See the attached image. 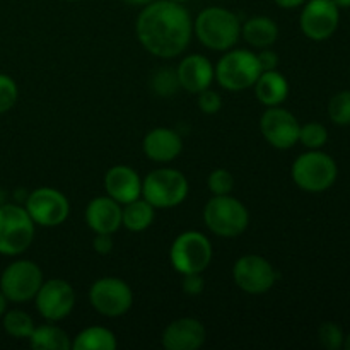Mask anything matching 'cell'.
Masks as SVG:
<instances>
[{"instance_id":"6da1fadb","label":"cell","mask_w":350,"mask_h":350,"mask_svg":"<svg viewBox=\"0 0 350 350\" xmlns=\"http://www.w3.org/2000/svg\"><path fill=\"white\" fill-rule=\"evenodd\" d=\"M135 33L150 55L170 60L188 48L193 36V21L183 3L154 0L140 10Z\"/></svg>"},{"instance_id":"7a4b0ae2","label":"cell","mask_w":350,"mask_h":350,"mask_svg":"<svg viewBox=\"0 0 350 350\" xmlns=\"http://www.w3.org/2000/svg\"><path fill=\"white\" fill-rule=\"evenodd\" d=\"M193 34L208 50L228 51L241 38V21L224 7H207L193 21Z\"/></svg>"},{"instance_id":"3957f363","label":"cell","mask_w":350,"mask_h":350,"mask_svg":"<svg viewBox=\"0 0 350 350\" xmlns=\"http://www.w3.org/2000/svg\"><path fill=\"white\" fill-rule=\"evenodd\" d=\"M291 176L297 188L308 193H321L334 187L338 167L330 154L321 149L301 154L291 167Z\"/></svg>"},{"instance_id":"277c9868","label":"cell","mask_w":350,"mask_h":350,"mask_svg":"<svg viewBox=\"0 0 350 350\" xmlns=\"http://www.w3.org/2000/svg\"><path fill=\"white\" fill-rule=\"evenodd\" d=\"M215 81L222 89L239 92L255 85L262 74V67L256 53L243 48H231L224 51L215 65Z\"/></svg>"},{"instance_id":"5b68a950","label":"cell","mask_w":350,"mask_h":350,"mask_svg":"<svg viewBox=\"0 0 350 350\" xmlns=\"http://www.w3.org/2000/svg\"><path fill=\"white\" fill-rule=\"evenodd\" d=\"M204 222L215 236L236 238L248 229L250 212L231 195H212L204 207Z\"/></svg>"},{"instance_id":"8992f818","label":"cell","mask_w":350,"mask_h":350,"mask_svg":"<svg viewBox=\"0 0 350 350\" xmlns=\"http://www.w3.org/2000/svg\"><path fill=\"white\" fill-rule=\"evenodd\" d=\"M190 191L187 176L173 167H159L142 180V197L156 208H173L183 204Z\"/></svg>"},{"instance_id":"52a82bcc","label":"cell","mask_w":350,"mask_h":350,"mask_svg":"<svg viewBox=\"0 0 350 350\" xmlns=\"http://www.w3.org/2000/svg\"><path fill=\"white\" fill-rule=\"evenodd\" d=\"M36 224L23 205H0V255L17 256L31 246Z\"/></svg>"},{"instance_id":"ba28073f","label":"cell","mask_w":350,"mask_h":350,"mask_svg":"<svg viewBox=\"0 0 350 350\" xmlns=\"http://www.w3.org/2000/svg\"><path fill=\"white\" fill-rule=\"evenodd\" d=\"M212 243L200 231H185L178 236L170 248V262L181 275L187 273H204L211 265Z\"/></svg>"},{"instance_id":"9c48e42d","label":"cell","mask_w":350,"mask_h":350,"mask_svg":"<svg viewBox=\"0 0 350 350\" xmlns=\"http://www.w3.org/2000/svg\"><path fill=\"white\" fill-rule=\"evenodd\" d=\"M43 282V272L36 263L31 260H16L3 269L0 291L10 303H27L34 299Z\"/></svg>"},{"instance_id":"30bf717a","label":"cell","mask_w":350,"mask_h":350,"mask_svg":"<svg viewBox=\"0 0 350 350\" xmlns=\"http://www.w3.org/2000/svg\"><path fill=\"white\" fill-rule=\"evenodd\" d=\"M89 301L103 317L118 318L132 310L133 291L125 280L118 277H101L92 282L89 289Z\"/></svg>"},{"instance_id":"8fae6325","label":"cell","mask_w":350,"mask_h":350,"mask_svg":"<svg viewBox=\"0 0 350 350\" xmlns=\"http://www.w3.org/2000/svg\"><path fill=\"white\" fill-rule=\"evenodd\" d=\"M24 208L34 224L41 228H57L64 224L70 214L68 198L51 187H41L31 191L24 200Z\"/></svg>"},{"instance_id":"7c38bea8","label":"cell","mask_w":350,"mask_h":350,"mask_svg":"<svg viewBox=\"0 0 350 350\" xmlns=\"http://www.w3.org/2000/svg\"><path fill=\"white\" fill-rule=\"evenodd\" d=\"M232 279L243 293L260 296L275 286L279 273L265 256L250 253L236 260L232 267Z\"/></svg>"},{"instance_id":"4fadbf2b","label":"cell","mask_w":350,"mask_h":350,"mask_svg":"<svg viewBox=\"0 0 350 350\" xmlns=\"http://www.w3.org/2000/svg\"><path fill=\"white\" fill-rule=\"evenodd\" d=\"M340 9L334 0H306L299 16V26L311 41H327L337 31Z\"/></svg>"},{"instance_id":"5bb4252c","label":"cell","mask_w":350,"mask_h":350,"mask_svg":"<svg viewBox=\"0 0 350 350\" xmlns=\"http://www.w3.org/2000/svg\"><path fill=\"white\" fill-rule=\"evenodd\" d=\"M36 310L50 323L62 321L74 311L75 291L67 280L50 279L41 284L34 296Z\"/></svg>"},{"instance_id":"9a60e30c","label":"cell","mask_w":350,"mask_h":350,"mask_svg":"<svg viewBox=\"0 0 350 350\" xmlns=\"http://www.w3.org/2000/svg\"><path fill=\"white\" fill-rule=\"evenodd\" d=\"M299 129L296 116L282 106H270L260 118L263 139L279 150L293 149L299 142Z\"/></svg>"},{"instance_id":"2e32d148","label":"cell","mask_w":350,"mask_h":350,"mask_svg":"<svg viewBox=\"0 0 350 350\" xmlns=\"http://www.w3.org/2000/svg\"><path fill=\"white\" fill-rule=\"evenodd\" d=\"M207 332L197 318H178L163 332V347L166 350H197L205 344Z\"/></svg>"},{"instance_id":"e0dca14e","label":"cell","mask_w":350,"mask_h":350,"mask_svg":"<svg viewBox=\"0 0 350 350\" xmlns=\"http://www.w3.org/2000/svg\"><path fill=\"white\" fill-rule=\"evenodd\" d=\"M180 88L190 94H198L215 81V68L205 55L191 53L180 62L176 68Z\"/></svg>"},{"instance_id":"ac0fdd59","label":"cell","mask_w":350,"mask_h":350,"mask_svg":"<svg viewBox=\"0 0 350 350\" xmlns=\"http://www.w3.org/2000/svg\"><path fill=\"white\" fill-rule=\"evenodd\" d=\"M105 190L108 197L125 205L142 197V180L133 167L118 164L106 171Z\"/></svg>"},{"instance_id":"d6986e66","label":"cell","mask_w":350,"mask_h":350,"mask_svg":"<svg viewBox=\"0 0 350 350\" xmlns=\"http://www.w3.org/2000/svg\"><path fill=\"white\" fill-rule=\"evenodd\" d=\"M85 224L96 234H115L122 228V205L108 195L92 198L85 207Z\"/></svg>"},{"instance_id":"ffe728a7","label":"cell","mask_w":350,"mask_h":350,"mask_svg":"<svg viewBox=\"0 0 350 350\" xmlns=\"http://www.w3.org/2000/svg\"><path fill=\"white\" fill-rule=\"evenodd\" d=\"M142 149L144 154L154 163L167 164L181 154L183 139L176 130L167 129V126H157L144 137Z\"/></svg>"},{"instance_id":"44dd1931","label":"cell","mask_w":350,"mask_h":350,"mask_svg":"<svg viewBox=\"0 0 350 350\" xmlns=\"http://www.w3.org/2000/svg\"><path fill=\"white\" fill-rule=\"evenodd\" d=\"M255 96L265 108L270 106H280L289 96V82L286 75L280 74L279 70H263L260 77L256 79Z\"/></svg>"},{"instance_id":"7402d4cb","label":"cell","mask_w":350,"mask_h":350,"mask_svg":"<svg viewBox=\"0 0 350 350\" xmlns=\"http://www.w3.org/2000/svg\"><path fill=\"white\" fill-rule=\"evenodd\" d=\"M241 36L246 43L253 48H270L279 38V26L273 19L267 16L250 17L245 24H241Z\"/></svg>"},{"instance_id":"603a6c76","label":"cell","mask_w":350,"mask_h":350,"mask_svg":"<svg viewBox=\"0 0 350 350\" xmlns=\"http://www.w3.org/2000/svg\"><path fill=\"white\" fill-rule=\"evenodd\" d=\"M156 217V207L144 197L122 205V226L130 232H142L152 226Z\"/></svg>"},{"instance_id":"cb8c5ba5","label":"cell","mask_w":350,"mask_h":350,"mask_svg":"<svg viewBox=\"0 0 350 350\" xmlns=\"http://www.w3.org/2000/svg\"><path fill=\"white\" fill-rule=\"evenodd\" d=\"M27 340L34 350H72V340L67 332L55 327L53 323L34 327Z\"/></svg>"},{"instance_id":"d4e9b609","label":"cell","mask_w":350,"mask_h":350,"mask_svg":"<svg viewBox=\"0 0 350 350\" xmlns=\"http://www.w3.org/2000/svg\"><path fill=\"white\" fill-rule=\"evenodd\" d=\"M115 334L106 327H88L72 340V350H115Z\"/></svg>"},{"instance_id":"484cf974","label":"cell","mask_w":350,"mask_h":350,"mask_svg":"<svg viewBox=\"0 0 350 350\" xmlns=\"http://www.w3.org/2000/svg\"><path fill=\"white\" fill-rule=\"evenodd\" d=\"M3 330H5L7 335L14 338H29L31 334L34 330V321L26 311L23 310H10L3 313Z\"/></svg>"},{"instance_id":"4316f807","label":"cell","mask_w":350,"mask_h":350,"mask_svg":"<svg viewBox=\"0 0 350 350\" xmlns=\"http://www.w3.org/2000/svg\"><path fill=\"white\" fill-rule=\"evenodd\" d=\"M299 142L306 147L308 150H318L328 142V130L327 126L318 122L306 123L299 129Z\"/></svg>"},{"instance_id":"83f0119b","label":"cell","mask_w":350,"mask_h":350,"mask_svg":"<svg viewBox=\"0 0 350 350\" xmlns=\"http://www.w3.org/2000/svg\"><path fill=\"white\" fill-rule=\"evenodd\" d=\"M328 116L335 125H350V91H340L328 103Z\"/></svg>"},{"instance_id":"f1b7e54d","label":"cell","mask_w":350,"mask_h":350,"mask_svg":"<svg viewBox=\"0 0 350 350\" xmlns=\"http://www.w3.org/2000/svg\"><path fill=\"white\" fill-rule=\"evenodd\" d=\"M152 89L157 96H163V98L173 96L180 89L176 70H171V68H161V70H157L152 77Z\"/></svg>"},{"instance_id":"f546056e","label":"cell","mask_w":350,"mask_h":350,"mask_svg":"<svg viewBox=\"0 0 350 350\" xmlns=\"http://www.w3.org/2000/svg\"><path fill=\"white\" fill-rule=\"evenodd\" d=\"M207 187L212 195H231L234 188V178L224 167H217L207 178Z\"/></svg>"},{"instance_id":"4dcf8cb0","label":"cell","mask_w":350,"mask_h":350,"mask_svg":"<svg viewBox=\"0 0 350 350\" xmlns=\"http://www.w3.org/2000/svg\"><path fill=\"white\" fill-rule=\"evenodd\" d=\"M344 332H342V328L338 327L337 323H334V321H327V323L321 325L320 330H318V340H320V344L328 350H338L344 347Z\"/></svg>"},{"instance_id":"1f68e13d","label":"cell","mask_w":350,"mask_h":350,"mask_svg":"<svg viewBox=\"0 0 350 350\" xmlns=\"http://www.w3.org/2000/svg\"><path fill=\"white\" fill-rule=\"evenodd\" d=\"M19 98V89L10 75L0 74V115L14 108Z\"/></svg>"},{"instance_id":"d6a6232c","label":"cell","mask_w":350,"mask_h":350,"mask_svg":"<svg viewBox=\"0 0 350 350\" xmlns=\"http://www.w3.org/2000/svg\"><path fill=\"white\" fill-rule=\"evenodd\" d=\"M198 108L205 115H215L217 111H221L222 108V98L219 92L212 91L211 88L205 89V91L198 92Z\"/></svg>"},{"instance_id":"836d02e7","label":"cell","mask_w":350,"mask_h":350,"mask_svg":"<svg viewBox=\"0 0 350 350\" xmlns=\"http://www.w3.org/2000/svg\"><path fill=\"white\" fill-rule=\"evenodd\" d=\"M181 289L187 296H198L204 291V277L202 273H187L183 275V282H181Z\"/></svg>"},{"instance_id":"e575fe53","label":"cell","mask_w":350,"mask_h":350,"mask_svg":"<svg viewBox=\"0 0 350 350\" xmlns=\"http://www.w3.org/2000/svg\"><path fill=\"white\" fill-rule=\"evenodd\" d=\"M256 57H258L262 72L263 70H275L277 65H279V55H277L273 50H270V48H263L262 51H258V53H256Z\"/></svg>"},{"instance_id":"d590c367","label":"cell","mask_w":350,"mask_h":350,"mask_svg":"<svg viewBox=\"0 0 350 350\" xmlns=\"http://www.w3.org/2000/svg\"><path fill=\"white\" fill-rule=\"evenodd\" d=\"M111 236L113 234H96L94 241H92V250L101 256L109 255L113 252V246H115Z\"/></svg>"},{"instance_id":"8d00e7d4","label":"cell","mask_w":350,"mask_h":350,"mask_svg":"<svg viewBox=\"0 0 350 350\" xmlns=\"http://www.w3.org/2000/svg\"><path fill=\"white\" fill-rule=\"evenodd\" d=\"M304 2L306 0H273V3H275L277 7H280V9H297V7L304 5Z\"/></svg>"},{"instance_id":"74e56055","label":"cell","mask_w":350,"mask_h":350,"mask_svg":"<svg viewBox=\"0 0 350 350\" xmlns=\"http://www.w3.org/2000/svg\"><path fill=\"white\" fill-rule=\"evenodd\" d=\"M7 303H9V299H7V297L3 296L2 291H0V318H2L3 313L7 311Z\"/></svg>"},{"instance_id":"f35d334b","label":"cell","mask_w":350,"mask_h":350,"mask_svg":"<svg viewBox=\"0 0 350 350\" xmlns=\"http://www.w3.org/2000/svg\"><path fill=\"white\" fill-rule=\"evenodd\" d=\"M125 3H129V5H135V7H144L147 5V3L154 2V0H123Z\"/></svg>"},{"instance_id":"ab89813d","label":"cell","mask_w":350,"mask_h":350,"mask_svg":"<svg viewBox=\"0 0 350 350\" xmlns=\"http://www.w3.org/2000/svg\"><path fill=\"white\" fill-rule=\"evenodd\" d=\"M338 9H350V0H334Z\"/></svg>"},{"instance_id":"60d3db41","label":"cell","mask_w":350,"mask_h":350,"mask_svg":"<svg viewBox=\"0 0 350 350\" xmlns=\"http://www.w3.org/2000/svg\"><path fill=\"white\" fill-rule=\"evenodd\" d=\"M344 347L347 349V350H350V334L347 335V337L344 338Z\"/></svg>"},{"instance_id":"b9f144b4","label":"cell","mask_w":350,"mask_h":350,"mask_svg":"<svg viewBox=\"0 0 350 350\" xmlns=\"http://www.w3.org/2000/svg\"><path fill=\"white\" fill-rule=\"evenodd\" d=\"M171 2H176V3H187V2H190V0H171Z\"/></svg>"},{"instance_id":"7bdbcfd3","label":"cell","mask_w":350,"mask_h":350,"mask_svg":"<svg viewBox=\"0 0 350 350\" xmlns=\"http://www.w3.org/2000/svg\"><path fill=\"white\" fill-rule=\"evenodd\" d=\"M65 2H79V0H65Z\"/></svg>"}]
</instances>
